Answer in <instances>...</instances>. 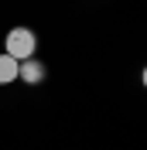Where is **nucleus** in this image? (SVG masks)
<instances>
[{
    "label": "nucleus",
    "instance_id": "f257e3e1",
    "mask_svg": "<svg viewBox=\"0 0 147 150\" xmlns=\"http://www.w3.org/2000/svg\"><path fill=\"white\" fill-rule=\"evenodd\" d=\"M34 48H38V38L31 28H14L7 34V51L4 55H10L14 62H28L31 55H34Z\"/></svg>",
    "mask_w": 147,
    "mask_h": 150
},
{
    "label": "nucleus",
    "instance_id": "f03ea898",
    "mask_svg": "<svg viewBox=\"0 0 147 150\" xmlns=\"http://www.w3.org/2000/svg\"><path fill=\"white\" fill-rule=\"evenodd\" d=\"M17 79H24V82H41L45 79V65L41 62H17Z\"/></svg>",
    "mask_w": 147,
    "mask_h": 150
},
{
    "label": "nucleus",
    "instance_id": "7ed1b4c3",
    "mask_svg": "<svg viewBox=\"0 0 147 150\" xmlns=\"http://www.w3.org/2000/svg\"><path fill=\"white\" fill-rule=\"evenodd\" d=\"M14 79H17V62L10 55H0V85L14 82Z\"/></svg>",
    "mask_w": 147,
    "mask_h": 150
}]
</instances>
